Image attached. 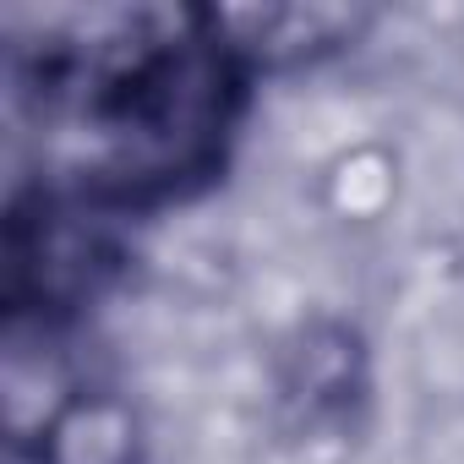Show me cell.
I'll return each instance as SVG.
<instances>
[{
    "label": "cell",
    "mask_w": 464,
    "mask_h": 464,
    "mask_svg": "<svg viewBox=\"0 0 464 464\" xmlns=\"http://www.w3.org/2000/svg\"><path fill=\"white\" fill-rule=\"evenodd\" d=\"M361 344L344 328H312L295 350V372L285 377V399L306 404V420L344 415L350 399H361Z\"/></svg>",
    "instance_id": "obj_4"
},
{
    "label": "cell",
    "mask_w": 464,
    "mask_h": 464,
    "mask_svg": "<svg viewBox=\"0 0 464 464\" xmlns=\"http://www.w3.org/2000/svg\"><path fill=\"white\" fill-rule=\"evenodd\" d=\"M44 126L88 142L77 169L88 202L131 208L180 197L224 164L246 72L224 23L197 12H104L88 34L44 44Z\"/></svg>",
    "instance_id": "obj_1"
},
{
    "label": "cell",
    "mask_w": 464,
    "mask_h": 464,
    "mask_svg": "<svg viewBox=\"0 0 464 464\" xmlns=\"http://www.w3.org/2000/svg\"><path fill=\"white\" fill-rule=\"evenodd\" d=\"M93 213L39 197L34 208H12V306H39L50 312H72L82 301H93L115 268L121 252L110 246V236L99 224H82Z\"/></svg>",
    "instance_id": "obj_2"
},
{
    "label": "cell",
    "mask_w": 464,
    "mask_h": 464,
    "mask_svg": "<svg viewBox=\"0 0 464 464\" xmlns=\"http://www.w3.org/2000/svg\"><path fill=\"white\" fill-rule=\"evenodd\" d=\"M39 464H137V420L115 399H77L39 431Z\"/></svg>",
    "instance_id": "obj_3"
}]
</instances>
